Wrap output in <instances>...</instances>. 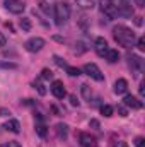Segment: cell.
I'll return each instance as SVG.
<instances>
[{"mask_svg": "<svg viewBox=\"0 0 145 147\" xmlns=\"http://www.w3.org/2000/svg\"><path fill=\"white\" fill-rule=\"evenodd\" d=\"M113 38H114V41H116L118 45H121V46H125V48H130V46L135 45V33H133L130 28L123 26V24L114 26V29H113Z\"/></svg>", "mask_w": 145, "mask_h": 147, "instance_id": "1", "label": "cell"}, {"mask_svg": "<svg viewBox=\"0 0 145 147\" xmlns=\"http://www.w3.org/2000/svg\"><path fill=\"white\" fill-rule=\"evenodd\" d=\"M55 22H56V26H63V24H67V21L70 19V7H68V3L67 2H58L56 5H55Z\"/></svg>", "mask_w": 145, "mask_h": 147, "instance_id": "2", "label": "cell"}, {"mask_svg": "<svg viewBox=\"0 0 145 147\" xmlns=\"http://www.w3.org/2000/svg\"><path fill=\"white\" fill-rule=\"evenodd\" d=\"M111 3L114 5L118 16H123V17H132V16H133L132 0H113Z\"/></svg>", "mask_w": 145, "mask_h": 147, "instance_id": "3", "label": "cell"}, {"mask_svg": "<svg viewBox=\"0 0 145 147\" xmlns=\"http://www.w3.org/2000/svg\"><path fill=\"white\" fill-rule=\"evenodd\" d=\"M82 70H84V74H87L91 79H94V80H97V82H103V80H104V75H103L101 69H99L96 63H85Z\"/></svg>", "mask_w": 145, "mask_h": 147, "instance_id": "4", "label": "cell"}, {"mask_svg": "<svg viewBox=\"0 0 145 147\" xmlns=\"http://www.w3.org/2000/svg\"><path fill=\"white\" fill-rule=\"evenodd\" d=\"M128 67H130V70L135 74V75H140L142 70H144V60H142V57L130 55L128 57Z\"/></svg>", "mask_w": 145, "mask_h": 147, "instance_id": "5", "label": "cell"}, {"mask_svg": "<svg viewBox=\"0 0 145 147\" xmlns=\"http://www.w3.org/2000/svg\"><path fill=\"white\" fill-rule=\"evenodd\" d=\"M5 9L9 12H12V14H22L26 5L21 0H5Z\"/></svg>", "mask_w": 145, "mask_h": 147, "instance_id": "6", "label": "cell"}, {"mask_svg": "<svg viewBox=\"0 0 145 147\" xmlns=\"http://www.w3.org/2000/svg\"><path fill=\"white\" fill-rule=\"evenodd\" d=\"M24 46H26L28 51L36 53V51H39V50H43V46H44V39H43V38H31V39L26 41Z\"/></svg>", "mask_w": 145, "mask_h": 147, "instance_id": "7", "label": "cell"}, {"mask_svg": "<svg viewBox=\"0 0 145 147\" xmlns=\"http://www.w3.org/2000/svg\"><path fill=\"white\" fill-rule=\"evenodd\" d=\"M51 94L56 99H63L67 96V91H65V86H63L62 80H53V84H51Z\"/></svg>", "mask_w": 145, "mask_h": 147, "instance_id": "8", "label": "cell"}, {"mask_svg": "<svg viewBox=\"0 0 145 147\" xmlns=\"http://www.w3.org/2000/svg\"><path fill=\"white\" fill-rule=\"evenodd\" d=\"M123 106L132 108V110H142V108H144V103H142L138 98H135V96H132V94H126L125 99H123Z\"/></svg>", "mask_w": 145, "mask_h": 147, "instance_id": "9", "label": "cell"}, {"mask_svg": "<svg viewBox=\"0 0 145 147\" xmlns=\"http://www.w3.org/2000/svg\"><path fill=\"white\" fill-rule=\"evenodd\" d=\"M101 10H103V14L108 17L109 21L111 19H116L118 17V12H116V9H114V5L111 3V2H104L103 0V3H101Z\"/></svg>", "mask_w": 145, "mask_h": 147, "instance_id": "10", "label": "cell"}, {"mask_svg": "<svg viewBox=\"0 0 145 147\" xmlns=\"http://www.w3.org/2000/svg\"><path fill=\"white\" fill-rule=\"evenodd\" d=\"M94 48H96V53H97L99 57H104V55H106V51L109 50L108 41H106L104 38H97V39H96V43H94Z\"/></svg>", "mask_w": 145, "mask_h": 147, "instance_id": "11", "label": "cell"}, {"mask_svg": "<svg viewBox=\"0 0 145 147\" xmlns=\"http://www.w3.org/2000/svg\"><path fill=\"white\" fill-rule=\"evenodd\" d=\"M79 142H80L82 147H96V139L91 134H85V132H82L79 135Z\"/></svg>", "mask_w": 145, "mask_h": 147, "instance_id": "12", "label": "cell"}, {"mask_svg": "<svg viewBox=\"0 0 145 147\" xmlns=\"http://www.w3.org/2000/svg\"><path fill=\"white\" fill-rule=\"evenodd\" d=\"M128 91V82H126V79H118L116 82H114V92L116 94H125Z\"/></svg>", "mask_w": 145, "mask_h": 147, "instance_id": "13", "label": "cell"}, {"mask_svg": "<svg viewBox=\"0 0 145 147\" xmlns=\"http://www.w3.org/2000/svg\"><path fill=\"white\" fill-rule=\"evenodd\" d=\"M3 128L9 130V132H12V134H19L21 132V123L17 120H7L5 125H3Z\"/></svg>", "mask_w": 145, "mask_h": 147, "instance_id": "14", "label": "cell"}, {"mask_svg": "<svg viewBox=\"0 0 145 147\" xmlns=\"http://www.w3.org/2000/svg\"><path fill=\"white\" fill-rule=\"evenodd\" d=\"M104 58L108 60L109 63H116V62L119 60V53H118V50H113V48H109L108 51H106V55H104Z\"/></svg>", "mask_w": 145, "mask_h": 147, "instance_id": "15", "label": "cell"}, {"mask_svg": "<svg viewBox=\"0 0 145 147\" xmlns=\"http://www.w3.org/2000/svg\"><path fill=\"white\" fill-rule=\"evenodd\" d=\"M56 135H58V139H67V135H68V127H67L65 123H58V125H56Z\"/></svg>", "mask_w": 145, "mask_h": 147, "instance_id": "16", "label": "cell"}, {"mask_svg": "<svg viewBox=\"0 0 145 147\" xmlns=\"http://www.w3.org/2000/svg\"><path fill=\"white\" fill-rule=\"evenodd\" d=\"M77 2V5L80 7V9H92L94 5H96V0H75Z\"/></svg>", "mask_w": 145, "mask_h": 147, "instance_id": "17", "label": "cell"}, {"mask_svg": "<svg viewBox=\"0 0 145 147\" xmlns=\"http://www.w3.org/2000/svg\"><path fill=\"white\" fill-rule=\"evenodd\" d=\"M36 134L41 137V139H44L46 137V134H48V130H46V127H44V123H36Z\"/></svg>", "mask_w": 145, "mask_h": 147, "instance_id": "18", "label": "cell"}, {"mask_svg": "<svg viewBox=\"0 0 145 147\" xmlns=\"http://www.w3.org/2000/svg\"><path fill=\"white\" fill-rule=\"evenodd\" d=\"M80 91H82V96H84L85 99H91V96H92V91H91V87H89L87 84H82V86H80Z\"/></svg>", "mask_w": 145, "mask_h": 147, "instance_id": "19", "label": "cell"}, {"mask_svg": "<svg viewBox=\"0 0 145 147\" xmlns=\"http://www.w3.org/2000/svg\"><path fill=\"white\" fill-rule=\"evenodd\" d=\"M101 113H103L106 118L113 116V106H109V105H103V106H101Z\"/></svg>", "mask_w": 145, "mask_h": 147, "instance_id": "20", "label": "cell"}, {"mask_svg": "<svg viewBox=\"0 0 145 147\" xmlns=\"http://www.w3.org/2000/svg\"><path fill=\"white\" fill-rule=\"evenodd\" d=\"M67 74L70 75V77H79L80 75V69H77V67H67Z\"/></svg>", "mask_w": 145, "mask_h": 147, "instance_id": "21", "label": "cell"}, {"mask_svg": "<svg viewBox=\"0 0 145 147\" xmlns=\"http://www.w3.org/2000/svg\"><path fill=\"white\" fill-rule=\"evenodd\" d=\"M34 87L38 89V92H39L41 96H44V94H46V89H44V84H43L41 80H36V82H34Z\"/></svg>", "mask_w": 145, "mask_h": 147, "instance_id": "22", "label": "cell"}, {"mask_svg": "<svg viewBox=\"0 0 145 147\" xmlns=\"http://www.w3.org/2000/svg\"><path fill=\"white\" fill-rule=\"evenodd\" d=\"M21 28H22L24 31H29V29H31V21H29L28 17H22V19H21Z\"/></svg>", "mask_w": 145, "mask_h": 147, "instance_id": "23", "label": "cell"}, {"mask_svg": "<svg viewBox=\"0 0 145 147\" xmlns=\"http://www.w3.org/2000/svg\"><path fill=\"white\" fill-rule=\"evenodd\" d=\"M39 9H41L44 14H50V12H51V9H50V5H48L46 0H39Z\"/></svg>", "mask_w": 145, "mask_h": 147, "instance_id": "24", "label": "cell"}, {"mask_svg": "<svg viewBox=\"0 0 145 147\" xmlns=\"http://www.w3.org/2000/svg\"><path fill=\"white\" fill-rule=\"evenodd\" d=\"M53 60H55V63H56L58 67H62V69H67V67H68V65H67V62H65L63 58H60V57H56V55L53 57Z\"/></svg>", "mask_w": 145, "mask_h": 147, "instance_id": "25", "label": "cell"}, {"mask_svg": "<svg viewBox=\"0 0 145 147\" xmlns=\"http://www.w3.org/2000/svg\"><path fill=\"white\" fill-rule=\"evenodd\" d=\"M41 79H44V80L53 79V72H51L50 69H43V72H41Z\"/></svg>", "mask_w": 145, "mask_h": 147, "instance_id": "26", "label": "cell"}, {"mask_svg": "<svg viewBox=\"0 0 145 147\" xmlns=\"http://www.w3.org/2000/svg\"><path fill=\"white\" fill-rule=\"evenodd\" d=\"M137 48H138L140 51H144V50H145V38L144 36L137 39Z\"/></svg>", "mask_w": 145, "mask_h": 147, "instance_id": "27", "label": "cell"}, {"mask_svg": "<svg viewBox=\"0 0 145 147\" xmlns=\"http://www.w3.org/2000/svg\"><path fill=\"white\" fill-rule=\"evenodd\" d=\"M118 113H119V116H128V110H126V106H123V105H119L118 106Z\"/></svg>", "mask_w": 145, "mask_h": 147, "instance_id": "28", "label": "cell"}, {"mask_svg": "<svg viewBox=\"0 0 145 147\" xmlns=\"http://www.w3.org/2000/svg\"><path fill=\"white\" fill-rule=\"evenodd\" d=\"M0 147H22V146L15 140H10V142H5V144H0Z\"/></svg>", "mask_w": 145, "mask_h": 147, "instance_id": "29", "label": "cell"}, {"mask_svg": "<svg viewBox=\"0 0 145 147\" xmlns=\"http://www.w3.org/2000/svg\"><path fill=\"white\" fill-rule=\"evenodd\" d=\"M0 69H17V65L10 63V62H3V63H0Z\"/></svg>", "mask_w": 145, "mask_h": 147, "instance_id": "30", "label": "cell"}, {"mask_svg": "<svg viewBox=\"0 0 145 147\" xmlns=\"http://www.w3.org/2000/svg\"><path fill=\"white\" fill-rule=\"evenodd\" d=\"M135 146L137 147H145V139L144 137H137V139H135Z\"/></svg>", "mask_w": 145, "mask_h": 147, "instance_id": "31", "label": "cell"}, {"mask_svg": "<svg viewBox=\"0 0 145 147\" xmlns=\"http://www.w3.org/2000/svg\"><path fill=\"white\" fill-rule=\"evenodd\" d=\"M70 103H72V106H79V101H77V98H75V96H70Z\"/></svg>", "mask_w": 145, "mask_h": 147, "instance_id": "32", "label": "cell"}, {"mask_svg": "<svg viewBox=\"0 0 145 147\" xmlns=\"http://www.w3.org/2000/svg\"><path fill=\"white\" fill-rule=\"evenodd\" d=\"M91 127H94V128H99V121H97V120H91Z\"/></svg>", "mask_w": 145, "mask_h": 147, "instance_id": "33", "label": "cell"}, {"mask_svg": "<svg viewBox=\"0 0 145 147\" xmlns=\"http://www.w3.org/2000/svg\"><path fill=\"white\" fill-rule=\"evenodd\" d=\"M135 5H137V7H144L145 0H135Z\"/></svg>", "mask_w": 145, "mask_h": 147, "instance_id": "34", "label": "cell"}, {"mask_svg": "<svg viewBox=\"0 0 145 147\" xmlns=\"http://www.w3.org/2000/svg\"><path fill=\"white\" fill-rule=\"evenodd\" d=\"M5 41H7V39H5V36L0 33V46H5Z\"/></svg>", "mask_w": 145, "mask_h": 147, "instance_id": "35", "label": "cell"}, {"mask_svg": "<svg viewBox=\"0 0 145 147\" xmlns=\"http://www.w3.org/2000/svg\"><path fill=\"white\" fill-rule=\"evenodd\" d=\"M135 24H137V26H142V17H137V19H135Z\"/></svg>", "mask_w": 145, "mask_h": 147, "instance_id": "36", "label": "cell"}, {"mask_svg": "<svg viewBox=\"0 0 145 147\" xmlns=\"http://www.w3.org/2000/svg\"><path fill=\"white\" fill-rule=\"evenodd\" d=\"M145 94V89H144V84H140V96H144Z\"/></svg>", "mask_w": 145, "mask_h": 147, "instance_id": "37", "label": "cell"}]
</instances>
